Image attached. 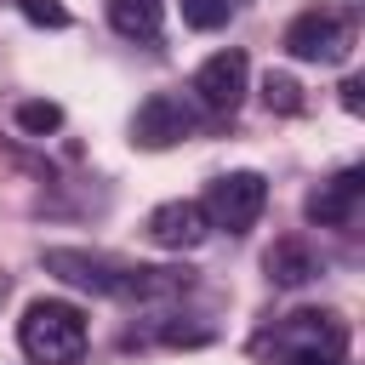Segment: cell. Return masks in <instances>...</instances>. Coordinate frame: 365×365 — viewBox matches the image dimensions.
I'll use <instances>...</instances> for the list:
<instances>
[{
	"mask_svg": "<svg viewBox=\"0 0 365 365\" xmlns=\"http://www.w3.org/2000/svg\"><path fill=\"white\" fill-rule=\"evenodd\" d=\"M46 274L91 291V297H120V302H171L182 297L194 279L177 268H143V262H120V257H97V251H74V245H51L46 251Z\"/></svg>",
	"mask_w": 365,
	"mask_h": 365,
	"instance_id": "6da1fadb",
	"label": "cell"
},
{
	"mask_svg": "<svg viewBox=\"0 0 365 365\" xmlns=\"http://www.w3.org/2000/svg\"><path fill=\"white\" fill-rule=\"evenodd\" d=\"M257 354L274 365H342L348 354V325L331 308H297L274 331L257 336Z\"/></svg>",
	"mask_w": 365,
	"mask_h": 365,
	"instance_id": "7a4b0ae2",
	"label": "cell"
},
{
	"mask_svg": "<svg viewBox=\"0 0 365 365\" xmlns=\"http://www.w3.org/2000/svg\"><path fill=\"white\" fill-rule=\"evenodd\" d=\"M86 336H91L86 314L74 302H63V297H40L17 319V348L34 365H80L86 359Z\"/></svg>",
	"mask_w": 365,
	"mask_h": 365,
	"instance_id": "3957f363",
	"label": "cell"
},
{
	"mask_svg": "<svg viewBox=\"0 0 365 365\" xmlns=\"http://www.w3.org/2000/svg\"><path fill=\"white\" fill-rule=\"evenodd\" d=\"M279 46L297 63H342L348 46H354V23L342 11H331V6H314V11H297L285 23V40Z\"/></svg>",
	"mask_w": 365,
	"mask_h": 365,
	"instance_id": "277c9868",
	"label": "cell"
},
{
	"mask_svg": "<svg viewBox=\"0 0 365 365\" xmlns=\"http://www.w3.org/2000/svg\"><path fill=\"white\" fill-rule=\"evenodd\" d=\"M262 205H268L262 171H222V177L205 188V200H200L205 222H211V228H228V234H245V228L262 217Z\"/></svg>",
	"mask_w": 365,
	"mask_h": 365,
	"instance_id": "5b68a950",
	"label": "cell"
},
{
	"mask_svg": "<svg viewBox=\"0 0 365 365\" xmlns=\"http://www.w3.org/2000/svg\"><path fill=\"white\" fill-rule=\"evenodd\" d=\"M245 80H251V63H245V51L228 46V51H211L194 68V97H200L205 114H234L245 103Z\"/></svg>",
	"mask_w": 365,
	"mask_h": 365,
	"instance_id": "8992f818",
	"label": "cell"
},
{
	"mask_svg": "<svg viewBox=\"0 0 365 365\" xmlns=\"http://www.w3.org/2000/svg\"><path fill=\"white\" fill-rule=\"evenodd\" d=\"M194 108L182 103V97H171V91H154V97H143V108L131 114V143L137 148H177V143H188L194 137Z\"/></svg>",
	"mask_w": 365,
	"mask_h": 365,
	"instance_id": "52a82bcc",
	"label": "cell"
},
{
	"mask_svg": "<svg viewBox=\"0 0 365 365\" xmlns=\"http://www.w3.org/2000/svg\"><path fill=\"white\" fill-rule=\"evenodd\" d=\"M205 234H211V222H205L200 200H165L148 211V240L160 251H194Z\"/></svg>",
	"mask_w": 365,
	"mask_h": 365,
	"instance_id": "ba28073f",
	"label": "cell"
},
{
	"mask_svg": "<svg viewBox=\"0 0 365 365\" xmlns=\"http://www.w3.org/2000/svg\"><path fill=\"white\" fill-rule=\"evenodd\" d=\"M359 194H365V171H359V165L336 171L331 182H319V188L308 194V222H319V228H348L354 211H359Z\"/></svg>",
	"mask_w": 365,
	"mask_h": 365,
	"instance_id": "9c48e42d",
	"label": "cell"
},
{
	"mask_svg": "<svg viewBox=\"0 0 365 365\" xmlns=\"http://www.w3.org/2000/svg\"><path fill=\"white\" fill-rule=\"evenodd\" d=\"M262 268H268V279H274V285H285V291H291V285H308V279L319 274L314 251H308L297 234L274 240V245H268V257H262Z\"/></svg>",
	"mask_w": 365,
	"mask_h": 365,
	"instance_id": "30bf717a",
	"label": "cell"
},
{
	"mask_svg": "<svg viewBox=\"0 0 365 365\" xmlns=\"http://www.w3.org/2000/svg\"><path fill=\"white\" fill-rule=\"evenodd\" d=\"M108 23H114L125 40H160L165 0H108Z\"/></svg>",
	"mask_w": 365,
	"mask_h": 365,
	"instance_id": "8fae6325",
	"label": "cell"
},
{
	"mask_svg": "<svg viewBox=\"0 0 365 365\" xmlns=\"http://www.w3.org/2000/svg\"><path fill=\"white\" fill-rule=\"evenodd\" d=\"M262 103H268L274 114H302V86H297L291 74H268V80H262Z\"/></svg>",
	"mask_w": 365,
	"mask_h": 365,
	"instance_id": "7c38bea8",
	"label": "cell"
},
{
	"mask_svg": "<svg viewBox=\"0 0 365 365\" xmlns=\"http://www.w3.org/2000/svg\"><path fill=\"white\" fill-rule=\"evenodd\" d=\"M17 125H23L29 137H46V131H57V125H63V108H57V103H46V97L17 103Z\"/></svg>",
	"mask_w": 365,
	"mask_h": 365,
	"instance_id": "4fadbf2b",
	"label": "cell"
},
{
	"mask_svg": "<svg viewBox=\"0 0 365 365\" xmlns=\"http://www.w3.org/2000/svg\"><path fill=\"white\" fill-rule=\"evenodd\" d=\"M234 17V0H182V23L188 29H222Z\"/></svg>",
	"mask_w": 365,
	"mask_h": 365,
	"instance_id": "5bb4252c",
	"label": "cell"
},
{
	"mask_svg": "<svg viewBox=\"0 0 365 365\" xmlns=\"http://www.w3.org/2000/svg\"><path fill=\"white\" fill-rule=\"evenodd\" d=\"M17 11H23L34 29H68V6H63V0H17Z\"/></svg>",
	"mask_w": 365,
	"mask_h": 365,
	"instance_id": "9a60e30c",
	"label": "cell"
},
{
	"mask_svg": "<svg viewBox=\"0 0 365 365\" xmlns=\"http://www.w3.org/2000/svg\"><path fill=\"white\" fill-rule=\"evenodd\" d=\"M359 91H365L359 80H342V108H354V114H359V108H365V97H359Z\"/></svg>",
	"mask_w": 365,
	"mask_h": 365,
	"instance_id": "2e32d148",
	"label": "cell"
}]
</instances>
